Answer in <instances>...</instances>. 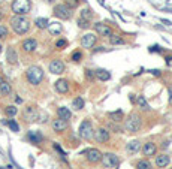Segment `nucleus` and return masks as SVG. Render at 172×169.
Returning <instances> with one entry per match:
<instances>
[{
    "label": "nucleus",
    "mask_w": 172,
    "mask_h": 169,
    "mask_svg": "<svg viewBox=\"0 0 172 169\" xmlns=\"http://www.w3.org/2000/svg\"><path fill=\"white\" fill-rule=\"evenodd\" d=\"M11 27L17 35H26L30 30V21L24 15H15L11 20Z\"/></svg>",
    "instance_id": "nucleus-1"
},
{
    "label": "nucleus",
    "mask_w": 172,
    "mask_h": 169,
    "mask_svg": "<svg viewBox=\"0 0 172 169\" xmlns=\"http://www.w3.org/2000/svg\"><path fill=\"white\" fill-rule=\"evenodd\" d=\"M26 78L32 85H39L44 79V70L39 66H30L26 70Z\"/></svg>",
    "instance_id": "nucleus-2"
},
{
    "label": "nucleus",
    "mask_w": 172,
    "mask_h": 169,
    "mask_svg": "<svg viewBox=\"0 0 172 169\" xmlns=\"http://www.w3.org/2000/svg\"><path fill=\"white\" fill-rule=\"evenodd\" d=\"M142 126V118L139 117V114L136 112H132L126 120H124V129L129 132V133H136Z\"/></svg>",
    "instance_id": "nucleus-3"
},
{
    "label": "nucleus",
    "mask_w": 172,
    "mask_h": 169,
    "mask_svg": "<svg viewBox=\"0 0 172 169\" xmlns=\"http://www.w3.org/2000/svg\"><path fill=\"white\" fill-rule=\"evenodd\" d=\"M11 8L15 15H26L30 12L32 3H30V0H14Z\"/></svg>",
    "instance_id": "nucleus-4"
},
{
    "label": "nucleus",
    "mask_w": 172,
    "mask_h": 169,
    "mask_svg": "<svg viewBox=\"0 0 172 169\" xmlns=\"http://www.w3.org/2000/svg\"><path fill=\"white\" fill-rule=\"evenodd\" d=\"M93 135H94V132H93V124H92V121H90V120H84V121L79 124L78 136L82 138V139H85V141H89V139L93 138Z\"/></svg>",
    "instance_id": "nucleus-5"
},
{
    "label": "nucleus",
    "mask_w": 172,
    "mask_h": 169,
    "mask_svg": "<svg viewBox=\"0 0 172 169\" xmlns=\"http://www.w3.org/2000/svg\"><path fill=\"white\" fill-rule=\"evenodd\" d=\"M100 162H102V166H103L105 169H114V168L118 166L120 159H118V156L114 154V153H105V154H102Z\"/></svg>",
    "instance_id": "nucleus-6"
},
{
    "label": "nucleus",
    "mask_w": 172,
    "mask_h": 169,
    "mask_svg": "<svg viewBox=\"0 0 172 169\" xmlns=\"http://www.w3.org/2000/svg\"><path fill=\"white\" fill-rule=\"evenodd\" d=\"M52 14H54V17H57L60 20H70L73 15L72 9L67 5H55L52 9Z\"/></svg>",
    "instance_id": "nucleus-7"
},
{
    "label": "nucleus",
    "mask_w": 172,
    "mask_h": 169,
    "mask_svg": "<svg viewBox=\"0 0 172 169\" xmlns=\"http://www.w3.org/2000/svg\"><path fill=\"white\" fill-rule=\"evenodd\" d=\"M96 41H97V36L94 33H85L81 38V47L82 48H87V50H92L96 45Z\"/></svg>",
    "instance_id": "nucleus-8"
},
{
    "label": "nucleus",
    "mask_w": 172,
    "mask_h": 169,
    "mask_svg": "<svg viewBox=\"0 0 172 169\" xmlns=\"http://www.w3.org/2000/svg\"><path fill=\"white\" fill-rule=\"evenodd\" d=\"M81 154H87V160L90 163H99L100 159H102V153L97 148H89V150L82 151Z\"/></svg>",
    "instance_id": "nucleus-9"
},
{
    "label": "nucleus",
    "mask_w": 172,
    "mask_h": 169,
    "mask_svg": "<svg viewBox=\"0 0 172 169\" xmlns=\"http://www.w3.org/2000/svg\"><path fill=\"white\" fill-rule=\"evenodd\" d=\"M23 117H24V120H26L27 123H33V121H36V120L39 118V112H38V109H36L35 106H27V108L24 109Z\"/></svg>",
    "instance_id": "nucleus-10"
},
{
    "label": "nucleus",
    "mask_w": 172,
    "mask_h": 169,
    "mask_svg": "<svg viewBox=\"0 0 172 169\" xmlns=\"http://www.w3.org/2000/svg\"><path fill=\"white\" fill-rule=\"evenodd\" d=\"M48 69H49V72L54 73V75H61V73L64 72L66 66H64V63H63L61 60H52V62L49 63Z\"/></svg>",
    "instance_id": "nucleus-11"
},
{
    "label": "nucleus",
    "mask_w": 172,
    "mask_h": 169,
    "mask_svg": "<svg viewBox=\"0 0 172 169\" xmlns=\"http://www.w3.org/2000/svg\"><path fill=\"white\" fill-rule=\"evenodd\" d=\"M94 139L99 142V144H105V142H108L109 141V132H108V129H105V127H99L96 132H94Z\"/></svg>",
    "instance_id": "nucleus-12"
},
{
    "label": "nucleus",
    "mask_w": 172,
    "mask_h": 169,
    "mask_svg": "<svg viewBox=\"0 0 172 169\" xmlns=\"http://www.w3.org/2000/svg\"><path fill=\"white\" fill-rule=\"evenodd\" d=\"M94 30H96V33H99L100 36H105V38H109L112 35V29L109 26L103 24V23H96L94 24Z\"/></svg>",
    "instance_id": "nucleus-13"
},
{
    "label": "nucleus",
    "mask_w": 172,
    "mask_h": 169,
    "mask_svg": "<svg viewBox=\"0 0 172 169\" xmlns=\"http://www.w3.org/2000/svg\"><path fill=\"white\" fill-rule=\"evenodd\" d=\"M21 48H23L24 53H33V51H36V48H38V41L33 39V38H29V39L23 41Z\"/></svg>",
    "instance_id": "nucleus-14"
},
{
    "label": "nucleus",
    "mask_w": 172,
    "mask_h": 169,
    "mask_svg": "<svg viewBox=\"0 0 172 169\" xmlns=\"http://www.w3.org/2000/svg\"><path fill=\"white\" fill-rule=\"evenodd\" d=\"M51 127H52V130H54V132H57V133H61V132H64V130L67 129V121H66V120H61V118L52 120V123H51Z\"/></svg>",
    "instance_id": "nucleus-15"
},
{
    "label": "nucleus",
    "mask_w": 172,
    "mask_h": 169,
    "mask_svg": "<svg viewBox=\"0 0 172 169\" xmlns=\"http://www.w3.org/2000/svg\"><path fill=\"white\" fill-rule=\"evenodd\" d=\"M156 153H157V145H156L154 142H147V144H144V147H142V154H144L145 157L156 156Z\"/></svg>",
    "instance_id": "nucleus-16"
},
{
    "label": "nucleus",
    "mask_w": 172,
    "mask_h": 169,
    "mask_svg": "<svg viewBox=\"0 0 172 169\" xmlns=\"http://www.w3.org/2000/svg\"><path fill=\"white\" fill-rule=\"evenodd\" d=\"M54 88H55V91L57 93H60V94H64V93H67V90H69V82H67V79H57L55 81V84H54Z\"/></svg>",
    "instance_id": "nucleus-17"
},
{
    "label": "nucleus",
    "mask_w": 172,
    "mask_h": 169,
    "mask_svg": "<svg viewBox=\"0 0 172 169\" xmlns=\"http://www.w3.org/2000/svg\"><path fill=\"white\" fill-rule=\"evenodd\" d=\"M6 60L9 64H17L18 63V54H17V50L14 47H8L6 50Z\"/></svg>",
    "instance_id": "nucleus-18"
},
{
    "label": "nucleus",
    "mask_w": 172,
    "mask_h": 169,
    "mask_svg": "<svg viewBox=\"0 0 172 169\" xmlns=\"http://www.w3.org/2000/svg\"><path fill=\"white\" fill-rule=\"evenodd\" d=\"M139 150H141V142L138 139H133V141L127 142V145H126L127 154H136V153H139Z\"/></svg>",
    "instance_id": "nucleus-19"
},
{
    "label": "nucleus",
    "mask_w": 172,
    "mask_h": 169,
    "mask_svg": "<svg viewBox=\"0 0 172 169\" xmlns=\"http://www.w3.org/2000/svg\"><path fill=\"white\" fill-rule=\"evenodd\" d=\"M27 139H29L32 144H41V142L44 141V136H42V133L38 132V130H30V132H27Z\"/></svg>",
    "instance_id": "nucleus-20"
},
{
    "label": "nucleus",
    "mask_w": 172,
    "mask_h": 169,
    "mask_svg": "<svg viewBox=\"0 0 172 169\" xmlns=\"http://www.w3.org/2000/svg\"><path fill=\"white\" fill-rule=\"evenodd\" d=\"M47 29H48L49 33L54 35V36H58V35H61V32H63V26H61L60 23H49Z\"/></svg>",
    "instance_id": "nucleus-21"
},
{
    "label": "nucleus",
    "mask_w": 172,
    "mask_h": 169,
    "mask_svg": "<svg viewBox=\"0 0 172 169\" xmlns=\"http://www.w3.org/2000/svg\"><path fill=\"white\" fill-rule=\"evenodd\" d=\"M169 163H171V159H169L168 154H160V156L156 157V165H157V168H166Z\"/></svg>",
    "instance_id": "nucleus-22"
},
{
    "label": "nucleus",
    "mask_w": 172,
    "mask_h": 169,
    "mask_svg": "<svg viewBox=\"0 0 172 169\" xmlns=\"http://www.w3.org/2000/svg\"><path fill=\"white\" fill-rule=\"evenodd\" d=\"M57 115H58V118H61V120H70V117H72V112H70V109L69 108H66V106H60L58 109H57Z\"/></svg>",
    "instance_id": "nucleus-23"
},
{
    "label": "nucleus",
    "mask_w": 172,
    "mask_h": 169,
    "mask_svg": "<svg viewBox=\"0 0 172 169\" xmlns=\"http://www.w3.org/2000/svg\"><path fill=\"white\" fill-rule=\"evenodd\" d=\"M94 75H96V78L100 79V81H108V79H111V73H109L106 69H97V70H94Z\"/></svg>",
    "instance_id": "nucleus-24"
},
{
    "label": "nucleus",
    "mask_w": 172,
    "mask_h": 169,
    "mask_svg": "<svg viewBox=\"0 0 172 169\" xmlns=\"http://www.w3.org/2000/svg\"><path fill=\"white\" fill-rule=\"evenodd\" d=\"M12 93V87H11V84L8 82V81H2V84H0V94L2 96H8V94H11Z\"/></svg>",
    "instance_id": "nucleus-25"
},
{
    "label": "nucleus",
    "mask_w": 172,
    "mask_h": 169,
    "mask_svg": "<svg viewBox=\"0 0 172 169\" xmlns=\"http://www.w3.org/2000/svg\"><path fill=\"white\" fill-rule=\"evenodd\" d=\"M136 105H138L142 111H150V105H148V102H147V99H145L144 96H138V97H136Z\"/></svg>",
    "instance_id": "nucleus-26"
},
{
    "label": "nucleus",
    "mask_w": 172,
    "mask_h": 169,
    "mask_svg": "<svg viewBox=\"0 0 172 169\" xmlns=\"http://www.w3.org/2000/svg\"><path fill=\"white\" fill-rule=\"evenodd\" d=\"M84 105H85V102H84L82 97H75L73 102H72V108H73L75 111H81V109L84 108Z\"/></svg>",
    "instance_id": "nucleus-27"
},
{
    "label": "nucleus",
    "mask_w": 172,
    "mask_h": 169,
    "mask_svg": "<svg viewBox=\"0 0 172 169\" xmlns=\"http://www.w3.org/2000/svg\"><path fill=\"white\" fill-rule=\"evenodd\" d=\"M35 24H36V27L38 29H47L48 27V24H49V21H48V18H36L35 20Z\"/></svg>",
    "instance_id": "nucleus-28"
},
{
    "label": "nucleus",
    "mask_w": 172,
    "mask_h": 169,
    "mask_svg": "<svg viewBox=\"0 0 172 169\" xmlns=\"http://www.w3.org/2000/svg\"><path fill=\"white\" fill-rule=\"evenodd\" d=\"M92 17H93V11L92 9H89V8H84L81 12H79V18H84V20H92Z\"/></svg>",
    "instance_id": "nucleus-29"
},
{
    "label": "nucleus",
    "mask_w": 172,
    "mask_h": 169,
    "mask_svg": "<svg viewBox=\"0 0 172 169\" xmlns=\"http://www.w3.org/2000/svg\"><path fill=\"white\" fill-rule=\"evenodd\" d=\"M109 42H111V45H124V39L120 38L118 35H111Z\"/></svg>",
    "instance_id": "nucleus-30"
},
{
    "label": "nucleus",
    "mask_w": 172,
    "mask_h": 169,
    "mask_svg": "<svg viewBox=\"0 0 172 169\" xmlns=\"http://www.w3.org/2000/svg\"><path fill=\"white\" fill-rule=\"evenodd\" d=\"M5 114H6L8 117H15V115L18 114V108H17L15 105H9V106L5 108Z\"/></svg>",
    "instance_id": "nucleus-31"
},
{
    "label": "nucleus",
    "mask_w": 172,
    "mask_h": 169,
    "mask_svg": "<svg viewBox=\"0 0 172 169\" xmlns=\"http://www.w3.org/2000/svg\"><path fill=\"white\" fill-rule=\"evenodd\" d=\"M6 126L12 130V132H20V124L15 120H6Z\"/></svg>",
    "instance_id": "nucleus-32"
},
{
    "label": "nucleus",
    "mask_w": 172,
    "mask_h": 169,
    "mask_svg": "<svg viewBox=\"0 0 172 169\" xmlns=\"http://www.w3.org/2000/svg\"><path fill=\"white\" fill-rule=\"evenodd\" d=\"M136 169H151V163L148 160H139L136 163Z\"/></svg>",
    "instance_id": "nucleus-33"
},
{
    "label": "nucleus",
    "mask_w": 172,
    "mask_h": 169,
    "mask_svg": "<svg viewBox=\"0 0 172 169\" xmlns=\"http://www.w3.org/2000/svg\"><path fill=\"white\" fill-rule=\"evenodd\" d=\"M109 117L112 118V121H114V123H118V121H121V120H123V112H121V111L111 112V114H109Z\"/></svg>",
    "instance_id": "nucleus-34"
},
{
    "label": "nucleus",
    "mask_w": 172,
    "mask_h": 169,
    "mask_svg": "<svg viewBox=\"0 0 172 169\" xmlns=\"http://www.w3.org/2000/svg\"><path fill=\"white\" fill-rule=\"evenodd\" d=\"M76 24H78L79 29H89L90 27V21L89 20H84V18H78Z\"/></svg>",
    "instance_id": "nucleus-35"
},
{
    "label": "nucleus",
    "mask_w": 172,
    "mask_h": 169,
    "mask_svg": "<svg viewBox=\"0 0 172 169\" xmlns=\"http://www.w3.org/2000/svg\"><path fill=\"white\" fill-rule=\"evenodd\" d=\"M72 62H75V63H78V62H81L82 60V53L79 51V50H76V51H73L72 53Z\"/></svg>",
    "instance_id": "nucleus-36"
},
{
    "label": "nucleus",
    "mask_w": 172,
    "mask_h": 169,
    "mask_svg": "<svg viewBox=\"0 0 172 169\" xmlns=\"http://www.w3.org/2000/svg\"><path fill=\"white\" fill-rule=\"evenodd\" d=\"M8 35H9L8 27H6V26H0V39H5V38H8Z\"/></svg>",
    "instance_id": "nucleus-37"
},
{
    "label": "nucleus",
    "mask_w": 172,
    "mask_h": 169,
    "mask_svg": "<svg viewBox=\"0 0 172 169\" xmlns=\"http://www.w3.org/2000/svg\"><path fill=\"white\" fill-rule=\"evenodd\" d=\"M85 78H87L89 81H93V79L96 78L94 70H92V69H85Z\"/></svg>",
    "instance_id": "nucleus-38"
},
{
    "label": "nucleus",
    "mask_w": 172,
    "mask_h": 169,
    "mask_svg": "<svg viewBox=\"0 0 172 169\" xmlns=\"http://www.w3.org/2000/svg\"><path fill=\"white\" fill-rule=\"evenodd\" d=\"M64 47H67V41H66V39H58V41L55 42V48L61 50V48H64Z\"/></svg>",
    "instance_id": "nucleus-39"
},
{
    "label": "nucleus",
    "mask_w": 172,
    "mask_h": 169,
    "mask_svg": "<svg viewBox=\"0 0 172 169\" xmlns=\"http://www.w3.org/2000/svg\"><path fill=\"white\" fill-rule=\"evenodd\" d=\"M52 148H54V150H55V151H58V153H60V156H61V159H63V160H64V156H66V154H64V151H63V150H61V148H60V145H58V144H55V142H54V144H52Z\"/></svg>",
    "instance_id": "nucleus-40"
},
{
    "label": "nucleus",
    "mask_w": 172,
    "mask_h": 169,
    "mask_svg": "<svg viewBox=\"0 0 172 169\" xmlns=\"http://www.w3.org/2000/svg\"><path fill=\"white\" fill-rule=\"evenodd\" d=\"M109 129H111V130H115V132H121V127H120L117 123H114V121L109 123Z\"/></svg>",
    "instance_id": "nucleus-41"
},
{
    "label": "nucleus",
    "mask_w": 172,
    "mask_h": 169,
    "mask_svg": "<svg viewBox=\"0 0 172 169\" xmlns=\"http://www.w3.org/2000/svg\"><path fill=\"white\" fill-rule=\"evenodd\" d=\"M159 51H160V48L157 45H154L153 48H150V53H159Z\"/></svg>",
    "instance_id": "nucleus-42"
},
{
    "label": "nucleus",
    "mask_w": 172,
    "mask_h": 169,
    "mask_svg": "<svg viewBox=\"0 0 172 169\" xmlns=\"http://www.w3.org/2000/svg\"><path fill=\"white\" fill-rule=\"evenodd\" d=\"M102 51H105V48H103V47H97V48L94 50V53H102Z\"/></svg>",
    "instance_id": "nucleus-43"
},
{
    "label": "nucleus",
    "mask_w": 172,
    "mask_h": 169,
    "mask_svg": "<svg viewBox=\"0 0 172 169\" xmlns=\"http://www.w3.org/2000/svg\"><path fill=\"white\" fill-rule=\"evenodd\" d=\"M162 23H163L165 26H172V23H171V21H168V20H162Z\"/></svg>",
    "instance_id": "nucleus-44"
},
{
    "label": "nucleus",
    "mask_w": 172,
    "mask_h": 169,
    "mask_svg": "<svg viewBox=\"0 0 172 169\" xmlns=\"http://www.w3.org/2000/svg\"><path fill=\"white\" fill-rule=\"evenodd\" d=\"M166 63H168V66H171V64H172V57H168V59H166Z\"/></svg>",
    "instance_id": "nucleus-45"
},
{
    "label": "nucleus",
    "mask_w": 172,
    "mask_h": 169,
    "mask_svg": "<svg viewBox=\"0 0 172 169\" xmlns=\"http://www.w3.org/2000/svg\"><path fill=\"white\" fill-rule=\"evenodd\" d=\"M151 72H153V75H156V76L160 75V70H157V69H156V70H151Z\"/></svg>",
    "instance_id": "nucleus-46"
},
{
    "label": "nucleus",
    "mask_w": 172,
    "mask_h": 169,
    "mask_svg": "<svg viewBox=\"0 0 172 169\" xmlns=\"http://www.w3.org/2000/svg\"><path fill=\"white\" fill-rule=\"evenodd\" d=\"M169 103H172V90H169Z\"/></svg>",
    "instance_id": "nucleus-47"
},
{
    "label": "nucleus",
    "mask_w": 172,
    "mask_h": 169,
    "mask_svg": "<svg viewBox=\"0 0 172 169\" xmlns=\"http://www.w3.org/2000/svg\"><path fill=\"white\" fill-rule=\"evenodd\" d=\"M2 20H3V12L0 11V23H2Z\"/></svg>",
    "instance_id": "nucleus-48"
},
{
    "label": "nucleus",
    "mask_w": 172,
    "mask_h": 169,
    "mask_svg": "<svg viewBox=\"0 0 172 169\" xmlns=\"http://www.w3.org/2000/svg\"><path fill=\"white\" fill-rule=\"evenodd\" d=\"M45 2H47V3H54L55 0H45Z\"/></svg>",
    "instance_id": "nucleus-49"
},
{
    "label": "nucleus",
    "mask_w": 172,
    "mask_h": 169,
    "mask_svg": "<svg viewBox=\"0 0 172 169\" xmlns=\"http://www.w3.org/2000/svg\"><path fill=\"white\" fill-rule=\"evenodd\" d=\"M99 3H100V5H103V3H105V0H99Z\"/></svg>",
    "instance_id": "nucleus-50"
},
{
    "label": "nucleus",
    "mask_w": 172,
    "mask_h": 169,
    "mask_svg": "<svg viewBox=\"0 0 172 169\" xmlns=\"http://www.w3.org/2000/svg\"><path fill=\"white\" fill-rule=\"evenodd\" d=\"M2 48H3V47H2V44H0V54H2V51H3Z\"/></svg>",
    "instance_id": "nucleus-51"
},
{
    "label": "nucleus",
    "mask_w": 172,
    "mask_h": 169,
    "mask_svg": "<svg viewBox=\"0 0 172 169\" xmlns=\"http://www.w3.org/2000/svg\"><path fill=\"white\" fill-rule=\"evenodd\" d=\"M2 81H3V78H2V76H0V84H2Z\"/></svg>",
    "instance_id": "nucleus-52"
}]
</instances>
